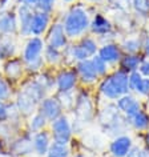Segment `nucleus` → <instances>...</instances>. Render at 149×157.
Wrapping results in <instances>:
<instances>
[{"label": "nucleus", "instance_id": "28", "mask_svg": "<svg viewBox=\"0 0 149 157\" xmlns=\"http://www.w3.org/2000/svg\"><path fill=\"white\" fill-rule=\"evenodd\" d=\"M20 116V113L15 105H10L7 101H0V123L15 120Z\"/></svg>", "mask_w": 149, "mask_h": 157}, {"label": "nucleus", "instance_id": "5", "mask_svg": "<svg viewBox=\"0 0 149 157\" xmlns=\"http://www.w3.org/2000/svg\"><path fill=\"white\" fill-rule=\"evenodd\" d=\"M68 36L65 35L64 27H63L61 21H56L47 31V37H45V45L53 47L57 49H65L68 45Z\"/></svg>", "mask_w": 149, "mask_h": 157}, {"label": "nucleus", "instance_id": "14", "mask_svg": "<svg viewBox=\"0 0 149 157\" xmlns=\"http://www.w3.org/2000/svg\"><path fill=\"white\" fill-rule=\"evenodd\" d=\"M51 144H52V136L47 129L32 135V148L37 156L45 157L51 148Z\"/></svg>", "mask_w": 149, "mask_h": 157}, {"label": "nucleus", "instance_id": "22", "mask_svg": "<svg viewBox=\"0 0 149 157\" xmlns=\"http://www.w3.org/2000/svg\"><path fill=\"white\" fill-rule=\"evenodd\" d=\"M127 123L139 132H144L149 129V113L144 109H140L137 113H135L132 117L127 119Z\"/></svg>", "mask_w": 149, "mask_h": 157}, {"label": "nucleus", "instance_id": "31", "mask_svg": "<svg viewBox=\"0 0 149 157\" xmlns=\"http://www.w3.org/2000/svg\"><path fill=\"white\" fill-rule=\"evenodd\" d=\"M71 156V149L68 145L53 143L51 144V148L45 157H69Z\"/></svg>", "mask_w": 149, "mask_h": 157}, {"label": "nucleus", "instance_id": "47", "mask_svg": "<svg viewBox=\"0 0 149 157\" xmlns=\"http://www.w3.org/2000/svg\"><path fill=\"white\" fill-rule=\"evenodd\" d=\"M147 143L149 144V129H148V131H147Z\"/></svg>", "mask_w": 149, "mask_h": 157}, {"label": "nucleus", "instance_id": "50", "mask_svg": "<svg viewBox=\"0 0 149 157\" xmlns=\"http://www.w3.org/2000/svg\"><path fill=\"white\" fill-rule=\"evenodd\" d=\"M148 29H149V28H148Z\"/></svg>", "mask_w": 149, "mask_h": 157}, {"label": "nucleus", "instance_id": "48", "mask_svg": "<svg viewBox=\"0 0 149 157\" xmlns=\"http://www.w3.org/2000/svg\"><path fill=\"white\" fill-rule=\"evenodd\" d=\"M63 2H65V3H72V2H74V0H63Z\"/></svg>", "mask_w": 149, "mask_h": 157}, {"label": "nucleus", "instance_id": "16", "mask_svg": "<svg viewBox=\"0 0 149 157\" xmlns=\"http://www.w3.org/2000/svg\"><path fill=\"white\" fill-rule=\"evenodd\" d=\"M129 91L136 95L149 97V77H144L139 71L129 73Z\"/></svg>", "mask_w": 149, "mask_h": 157}, {"label": "nucleus", "instance_id": "3", "mask_svg": "<svg viewBox=\"0 0 149 157\" xmlns=\"http://www.w3.org/2000/svg\"><path fill=\"white\" fill-rule=\"evenodd\" d=\"M49 132H51V136H52L53 143L68 145L71 143V140H72L73 128L71 121L68 120V117L61 115L60 117H57L56 120H53L51 123Z\"/></svg>", "mask_w": 149, "mask_h": 157}, {"label": "nucleus", "instance_id": "37", "mask_svg": "<svg viewBox=\"0 0 149 157\" xmlns=\"http://www.w3.org/2000/svg\"><path fill=\"white\" fill-rule=\"evenodd\" d=\"M56 0H39L37 4L35 6V11H40V12L45 13H52Z\"/></svg>", "mask_w": 149, "mask_h": 157}, {"label": "nucleus", "instance_id": "29", "mask_svg": "<svg viewBox=\"0 0 149 157\" xmlns=\"http://www.w3.org/2000/svg\"><path fill=\"white\" fill-rule=\"evenodd\" d=\"M120 48L127 55H136L141 49V40L139 37H128L120 44Z\"/></svg>", "mask_w": 149, "mask_h": 157}, {"label": "nucleus", "instance_id": "44", "mask_svg": "<svg viewBox=\"0 0 149 157\" xmlns=\"http://www.w3.org/2000/svg\"><path fill=\"white\" fill-rule=\"evenodd\" d=\"M3 153V140L0 139V155Z\"/></svg>", "mask_w": 149, "mask_h": 157}, {"label": "nucleus", "instance_id": "13", "mask_svg": "<svg viewBox=\"0 0 149 157\" xmlns=\"http://www.w3.org/2000/svg\"><path fill=\"white\" fill-rule=\"evenodd\" d=\"M116 107L125 116V119H129V117H132L135 113L139 112L140 109H143L141 108L140 100H137L135 96L131 95V93H127V95L121 96L120 99H117Z\"/></svg>", "mask_w": 149, "mask_h": 157}, {"label": "nucleus", "instance_id": "35", "mask_svg": "<svg viewBox=\"0 0 149 157\" xmlns=\"http://www.w3.org/2000/svg\"><path fill=\"white\" fill-rule=\"evenodd\" d=\"M131 4L140 16H149V0H132Z\"/></svg>", "mask_w": 149, "mask_h": 157}, {"label": "nucleus", "instance_id": "6", "mask_svg": "<svg viewBox=\"0 0 149 157\" xmlns=\"http://www.w3.org/2000/svg\"><path fill=\"white\" fill-rule=\"evenodd\" d=\"M77 81H79V76L76 73V69H61L55 76V88L57 89V93L71 92L74 91Z\"/></svg>", "mask_w": 149, "mask_h": 157}, {"label": "nucleus", "instance_id": "11", "mask_svg": "<svg viewBox=\"0 0 149 157\" xmlns=\"http://www.w3.org/2000/svg\"><path fill=\"white\" fill-rule=\"evenodd\" d=\"M133 148V141L128 135H119L109 144V153L112 157H127Z\"/></svg>", "mask_w": 149, "mask_h": 157}, {"label": "nucleus", "instance_id": "39", "mask_svg": "<svg viewBox=\"0 0 149 157\" xmlns=\"http://www.w3.org/2000/svg\"><path fill=\"white\" fill-rule=\"evenodd\" d=\"M141 49L144 51L145 56L149 57V36H145L144 40L141 41Z\"/></svg>", "mask_w": 149, "mask_h": 157}, {"label": "nucleus", "instance_id": "33", "mask_svg": "<svg viewBox=\"0 0 149 157\" xmlns=\"http://www.w3.org/2000/svg\"><path fill=\"white\" fill-rule=\"evenodd\" d=\"M35 80H36L47 92L52 91V88L55 87V77L51 76V75L47 72H39V75L35 77Z\"/></svg>", "mask_w": 149, "mask_h": 157}, {"label": "nucleus", "instance_id": "1", "mask_svg": "<svg viewBox=\"0 0 149 157\" xmlns=\"http://www.w3.org/2000/svg\"><path fill=\"white\" fill-rule=\"evenodd\" d=\"M61 23L68 39L74 40V39L83 37V35L89 29L91 16H89V12L84 7L74 6L65 13Z\"/></svg>", "mask_w": 149, "mask_h": 157}, {"label": "nucleus", "instance_id": "25", "mask_svg": "<svg viewBox=\"0 0 149 157\" xmlns=\"http://www.w3.org/2000/svg\"><path fill=\"white\" fill-rule=\"evenodd\" d=\"M49 121L45 119L44 116L41 115L40 112H35L33 115L29 116V120H28V131L31 135H33V133H37L40 131H44L47 128V125H48Z\"/></svg>", "mask_w": 149, "mask_h": 157}, {"label": "nucleus", "instance_id": "26", "mask_svg": "<svg viewBox=\"0 0 149 157\" xmlns=\"http://www.w3.org/2000/svg\"><path fill=\"white\" fill-rule=\"evenodd\" d=\"M143 61V59L140 57V55H125V56L121 57L120 60V69L125 71L127 73L135 72V71H139V67Z\"/></svg>", "mask_w": 149, "mask_h": 157}, {"label": "nucleus", "instance_id": "34", "mask_svg": "<svg viewBox=\"0 0 149 157\" xmlns=\"http://www.w3.org/2000/svg\"><path fill=\"white\" fill-rule=\"evenodd\" d=\"M92 64L95 67V71L99 77H105V75L108 73V64L105 63L103 59H101L99 55H95V56L91 57Z\"/></svg>", "mask_w": 149, "mask_h": 157}, {"label": "nucleus", "instance_id": "45", "mask_svg": "<svg viewBox=\"0 0 149 157\" xmlns=\"http://www.w3.org/2000/svg\"><path fill=\"white\" fill-rule=\"evenodd\" d=\"M69 157H84V155H81V153H76V155H73V156H69Z\"/></svg>", "mask_w": 149, "mask_h": 157}, {"label": "nucleus", "instance_id": "21", "mask_svg": "<svg viewBox=\"0 0 149 157\" xmlns=\"http://www.w3.org/2000/svg\"><path fill=\"white\" fill-rule=\"evenodd\" d=\"M19 32L16 12H6L0 15V35L2 36H13Z\"/></svg>", "mask_w": 149, "mask_h": 157}, {"label": "nucleus", "instance_id": "23", "mask_svg": "<svg viewBox=\"0 0 149 157\" xmlns=\"http://www.w3.org/2000/svg\"><path fill=\"white\" fill-rule=\"evenodd\" d=\"M16 43L12 36H2L0 39V60H8L15 57L16 53Z\"/></svg>", "mask_w": 149, "mask_h": 157}, {"label": "nucleus", "instance_id": "7", "mask_svg": "<svg viewBox=\"0 0 149 157\" xmlns=\"http://www.w3.org/2000/svg\"><path fill=\"white\" fill-rule=\"evenodd\" d=\"M37 111L45 117L49 123H52L53 120H56L57 117L63 115V107L59 101L57 96H47L45 99H43L39 104Z\"/></svg>", "mask_w": 149, "mask_h": 157}, {"label": "nucleus", "instance_id": "38", "mask_svg": "<svg viewBox=\"0 0 149 157\" xmlns=\"http://www.w3.org/2000/svg\"><path fill=\"white\" fill-rule=\"evenodd\" d=\"M139 72L144 77H149V59H145V60L141 61V64L139 67Z\"/></svg>", "mask_w": 149, "mask_h": 157}, {"label": "nucleus", "instance_id": "49", "mask_svg": "<svg viewBox=\"0 0 149 157\" xmlns=\"http://www.w3.org/2000/svg\"><path fill=\"white\" fill-rule=\"evenodd\" d=\"M0 39H2V35H0Z\"/></svg>", "mask_w": 149, "mask_h": 157}, {"label": "nucleus", "instance_id": "30", "mask_svg": "<svg viewBox=\"0 0 149 157\" xmlns=\"http://www.w3.org/2000/svg\"><path fill=\"white\" fill-rule=\"evenodd\" d=\"M79 44L83 47V49L87 52V55L89 57L97 55V52H99V48H100V45L97 44V41L93 37H91V36H83L80 39Z\"/></svg>", "mask_w": 149, "mask_h": 157}, {"label": "nucleus", "instance_id": "8", "mask_svg": "<svg viewBox=\"0 0 149 157\" xmlns=\"http://www.w3.org/2000/svg\"><path fill=\"white\" fill-rule=\"evenodd\" d=\"M35 8L31 6H27L24 3H20L16 10L17 16V27L19 33L23 37H31V23H32Z\"/></svg>", "mask_w": 149, "mask_h": 157}, {"label": "nucleus", "instance_id": "40", "mask_svg": "<svg viewBox=\"0 0 149 157\" xmlns=\"http://www.w3.org/2000/svg\"><path fill=\"white\" fill-rule=\"evenodd\" d=\"M139 153H140V149L132 148V151L128 153V156H127V157H139Z\"/></svg>", "mask_w": 149, "mask_h": 157}, {"label": "nucleus", "instance_id": "10", "mask_svg": "<svg viewBox=\"0 0 149 157\" xmlns=\"http://www.w3.org/2000/svg\"><path fill=\"white\" fill-rule=\"evenodd\" d=\"M15 107L19 111L21 116H31L35 112H37L39 103L33 99L29 93H27L24 89H20L16 95V100H15Z\"/></svg>", "mask_w": 149, "mask_h": 157}, {"label": "nucleus", "instance_id": "4", "mask_svg": "<svg viewBox=\"0 0 149 157\" xmlns=\"http://www.w3.org/2000/svg\"><path fill=\"white\" fill-rule=\"evenodd\" d=\"M45 48V40L40 36H31L27 40L21 52V60L24 64L35 61L43 57V52Z\"/></svg>", "mask_w": 149, "mask_h": 157}, {"label": "nucleus", "instance_id": "9", "mask_svg": "<svg viewBox=\"0 0 149 157\" xmlns=\"http://www.w3.org/2000/svg\"><path fill=\"white\" fill-rule=\"evenodd\" d=\"M74 113L76 117L80 119L83 123H88L93 116V105L91 101V97L87 92H80L76 96V101H74Z\"/></svg>", "mask_w": 149, "mask_h": 157}, {"label": "nucleus", "instance_id": "32", "mask_svg": "<svg viewBox=\"0 0 149 157\" xmlns=\"http://www.w3.org/2000/svg\"><path fill=\"white\" fill-rule=\"evenodd\" d=\"M57 99L60 101L63 109H72L74 107V101H76V96H74L73 91L71 92H61L57 93Z\"/></svg>", "mask_w": 149, "mask_h": 157}, {"label": "nucleus", "instance_id": "15", "mask_svg": "<svg viewBox=\"0 0 149 157\" xmlns=\"http://www.w3.org/2000/svg\"><path fill=\"white\" fill-rule=\"evenodd\" d=\"M51 13L35 11L31 23V36H43L51 27Z\"/></svg>", "mask_w": 149, "mask_h": 157}, {"label": "nucleus", "instance_id": "20", "mask_svg": "<svg viewBox=\"0 0 149 157\" xmlns=\"http://www.w3.org/2000/svg\"><path fill=\"white\" fill-rule=\"evenodd\" d=\"M113 25L112 23L109 21V19L103 13H96L95 16L91 19V25H89V31L93 35H97V36L103 37L107 36L112 32Z\"/></svg>", "mask_w": 149, "mask_h": 157}, {"label": "nucleus", "instance_id": "19", "mask_svg": "<svg viewBox=\"0 0 149 157\" xmlns=\"http://www.w3.org/2000/svg\"><path fill=\"white\" fill-rule=\"evenodd\" d=\"M3 71H4V75H6V77L8 78V80L17 81V80H20L21 76L25 72L24 63H23L21 57L20 59L19 57L8 59V60H6V63H4Z\"/></svg>", "mask_w": 149, "mask_h": 157}, {"label": "nucleus", "instance_id": "24", "mask_svg": "<svg viewBox=\"0 0 149 157\" xmlns=\"http://www.w3.org/2000/svg\"><path fill=\"white\" fill-rule=\"evenodd\" d=\"M64 51V60L65 59H68V60H71L72 63H79V61H83V60H87V59H91L87 55V52L83 49V47H81L80 44H72V45H67Z\"/></svg>", "mask_w": 149, "mask_h": 157}, {"label": "nucleus", "instance_id": "17", "mask_svg": "<svg viewBox=\"0 0 149 157\" xmlns=\"http://www.w3.org/2000/svg\"><path fill=\"white\" fill-rule=\"evenodd\" d=\"M97 55L107 63L108 65L120 63L121 57H123V51H121L120 45L116 43H105L99 48Z\"/></svg>", "mask_w": 149, "mask_h": 157}, {"label": "nucleus", "instance_id": "27", "mask_svg": "<svg viewBox=\"0 0 149 157\" xmlns=\"http://www.w3.org/2000/svg\"><path fill=\"white\" fill-rule=\"evenodd\" d=\"M43 59L47 64L49 65H57L59 63H61L64 60V53H63L61 49L53 48V47L45 45L44 52H43Z\"/></svg>", "mask_w": 149, "mask_h": 157}, {"label": "nucleus", "instance_id": "43", "mask_svg": "<svg viewBox=\"0 0 149 157\" xmlns=\"http://www.w3.org/2000/svg\"><path fill=\"white\" fill-rule=\"evenodd\" d=\"M8 2H10V0H0V8H4V7L7 6V4H8Z\"/></svg>", "mask_w": 149, "mask_h": 157}, {"label": "nucleus", "instance_id": "36", "mask_svg": "<svg viewBox=\"0 0 149 157\" xmlns=\"http://www.w3.org/2000/svg\"><path fill=\"white\" fill-rule=\"evenodd\" d=\"M12 96V88L8 80L0 76V101H8L10 97Z\"/></svg>", "mask_w": 149, "mask_h": 157}, {"label": "nucleus", "instance_id": "2", "mask_svg": "<svg viewBox=\"0 0 149 157\" xmlns=\"http://www.w3.org/2000/svg\"><path fill=\"white\" fill-rule=\"evenodd\" d=\"M99 92L103 97L112 101L127 95L129 93V73L123 69H117L105 76L99 85Z\"/></svg>", "mask_w": 149, "mask_h": 157}, {"label": "nucleus", "instance_id": "18", "mask_svg": "<svg viewBox=\"0 0 149 157\" xmlns=\"http://www.w3.org/2000/svg\"><path fill=\"white\" fill-rule=\"evenodd\" d=\"M74 69H76V73L79 76V80H81L85 84H92L99 78L91 59L76 63L74 64Z\"/></svg>", "mask_w": 149, "mask_h": 157}, {"label": "nucleus", "instance_id": "41", "mask_svg": "<svg viewBox=\"0 0 149 157\" xmlns=\"http://www.w3.org/2000/svg\"><path fill=\"white\" fill-rule=\"evenodd\" d=\"M37 2L39 0H21V3H24V4H27V6L33 7V8H35V6L37 4Z\"/></svg>", "mask_w": 149, "mask_h": 157}, {"label": "nucleus", "instance_id": "12", "mask_svg": "<svg viewBox=\"0 0 149 157\" xmlns=\"http://www.w3.org/2000/svg\"><path fill=\"white\" fill-rule=\"evenodd\" d=\"M33 152L32 148V135L28 133V135H21L16 137V139L12 140V143L10 145V155L13 156H27L31 155Z\"/></svg>", "mask_w": 149, "mask_h": 157}, {"label": "nucleus", "instance_id": "46", "mask_svg": "<svg viewBox=\"0 0 149 157\" xmlns=\"http://www.w3.org/2000/svg\"><path fill=\"white\" fill-rule=\"evenodd\" d=\"M88 2H91V3H100V2H103V0H88Z\"/></svg>", "mask_w": 149, "mask_h": 157}, {"label": "nucleus", "instance_id": "42", "mask_svg": "<svg viewBox=\"0 0 149 157\" xmlns=\"http://www.w3.org/2000/svg\"><path fill=\"white\" fill-rule=\"evenodd\" d=\"M139 157H149V152L148 151H140Z\"/></svg>", "mask_w": 149, "mask_h": 157}]
</instances>
